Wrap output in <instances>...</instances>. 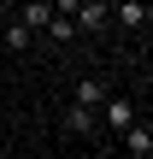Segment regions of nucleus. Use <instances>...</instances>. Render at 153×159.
I'll return each mask as SVG.
<instances>
[{
	"mask_svg": "<svg viewBox=\"0 0 153 159\" xmlns=\"http://www.w3.org/2000/svg\"><path fill=\"white\" fill-rule=\"evenodd\" d=\"M71 24H77L83 35H106V30H112V6H106V0H83V6L71 12Z\"/></svg>",
	"mask_w": 153,
	"mask_h": 159,
	"instance_id": "obj_1",
	"label": "nucleus"
},
{
	"mask_svg": "<svg viewBox=\"0 0 153 159\" xmlns=\"http://www.w3.org/2000/svg\"><path fill=\"white\" fill-rule=\"evenodd\" d=\"M47 18H53V6H47V0H18V24H29V30H41Z\"/></svg>",
	"mask_w": 153,
	"mask_h": 159,
	"instance_id": "obj_5",
	"label": "nucleus"
},
{
	"mask_svg": "<svg viewBox=\"0 0 153 159\" xmlns=\"http://www.w3.org/2000/svg\"><path fill=\"white\" fill-rule=\"evenodd\" d=\"M0 6H18V0H0Z\"/></svg>",
	"mask_w": 153,
	"mask_h": 159,
	"instance_id": "obj_11",
	"label": "nucleus"
},
{
	"mask_svg": "<svg viewBox=\"0 0 153 159\" xmlns=\"http://www.w3.org/2000/svg\"><path fill=\"white\" fill-rule=\"evenodd\" d=\"M29 35H35L29 24H18V18L6 24V47H12V53H24V47H29Z\"/></svg>",
	"mask_w": 153,
	"mask_h": 159,
	"instance_id": "obj_8",
	"label": "nucleus"
},
{
	"mask_svg": "<svg viewBox=\"0 0 153 159\" xmlns=\"http://www.w3.org/2000/svg\"><path fill=\"white\" fill-rule=\"evenodd\" d=\"M106 94H112V89H106L100 77H83V83H77V106H100Z\"/></svg>",
	"mask_w": 153,
	"mask_h": 159,
	"instance_id": "obj_6",
	"label": "nucleus"
},
{
	"mask_svg": "<svg viewBox=\"0 0 153 159\" xmlns=\"http://www.w3.org/2000/svg\"><path fill=\"white\" fill-rule=\"evenodd\" d=\"M112 24H124V30H147V0H118Z\"/></svg>",
	"mask_w": 153,
	"mask_h": 159,
	"instance_id": "obj_4",
	"label": "nucleus"
},
{
	"mask_svg": "<svg viewBox=\"0 0 153 159\" xmlns=\"http://www.w3.org/2000/svg\"><path fill=\"white\" fill-rule=\"evenodd\" d=\"M47 6H53V12H59V18H71V12H77V6H83V0H47Z\"/></svg>",
	"mask_w": 153,
	"mask_h": 159,
	"instance_id": "obj_10",
	"label": "nucleus"
},
{
	"mask_svg": "<svg viewBox=\"0 0 153 159\" xmlns=\"http://www.w3.org/2000/svg\"><path fill=\"white\" fill-rule=\"evenodd\" d=\"M94 118H100L106 130H124V124L136 118V100H130V94H106V100L94 106Z\"/></svg>",
	"mask_w": 153,
	"mask_h": 159,
	"instance_id": "obj_2",
	"label": "nucleus"
},
{
	"mask_svg": "<svg viewBox=\"0 0 153 159\" xmlns=\"http://www.w3.org/2000/svg\"><path fill=\"white\" fill-rule=\"evenodd\" d=\"M118 136H124V148H130L136 159H153V124H147V118H130Z\"/></svg>",
	"mask_w": 153,
	"mask_h": 159,
	"instance_id": "obj_3",
	"label": "nucleus"
},
{
	"mask_svg": "<svg viewBox=\"0 0 153 159\" xmlns=\"http://www.w3.org/2000/svg\"><path fill=\"white\" fill-rule=\"evenodd\" d=\"M41 30H47V35H53V41H71V35H77V24H71V18H59V12H53V18H47V24H41Z\"/></svg>",
	"mask_w": 153,
	"mask_h": 159,
	"instance_id": "obj_9",
	"label": "nucleus"
},
{
	"mask_svg": "<svg viewBox=\"0 0 153 159\" xmlns=\"http://www.w3.org/2000/svg\"><path fill=\"white\" fill-rule=\"evenodd\" d=\"M65 130L71 136H94V106H71L65 112Z\"/></svg>",
	"mask_w": 153,
	"mask_h": 159,
	"instance_id": "obj_7",
	"label": "nucleus"
}]
</instances>
